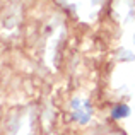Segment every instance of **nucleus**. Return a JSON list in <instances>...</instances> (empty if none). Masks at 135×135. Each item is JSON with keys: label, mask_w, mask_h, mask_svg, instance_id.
<instances>
[{"label": "nucleus", "mask_w": 135, "mask_h": 135, "mask_svg": "<svg viewBox=\"0 0 135 135\" xmlns=\"http://www.w3.org/2000/svg\"><path fill=\"white\" fill-rule=\"evenodd\" d=\"M111 120H123L130 115V106L125 104V103H120V104H115L111 108Z\"/></svg>", "instance_id": "f257e3e1"}]
</instances>
